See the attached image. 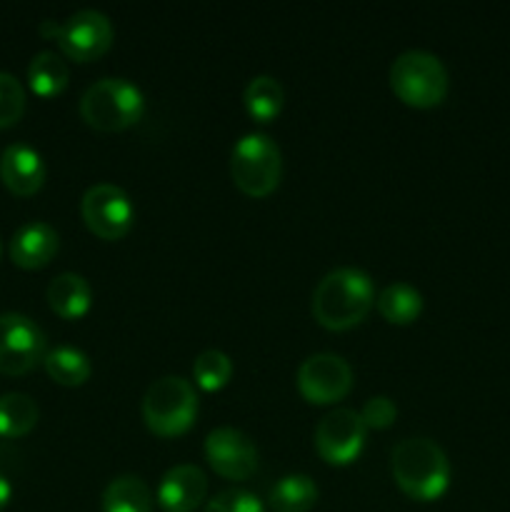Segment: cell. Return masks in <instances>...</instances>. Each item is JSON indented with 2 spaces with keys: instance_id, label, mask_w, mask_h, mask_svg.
<instances>
[{
  "instance_id": "obj_1",
  "label": "cell",
  "mask_w": 510,
  "mask_h": 512,
  "mask_svg": "<svg viewBox=\"0 0 510 512\" xmlns=\"http://www.w3.org/2000/svg\"><path fill=\"white\" fill-rule=\"evenodd\" d=\"M375 305L373 280L360 268H335L313 290V318L328 330L363 323Z\"/></svg>"
},
{
  "instance_id": "obj_2",
  "label": "cell",
  "mask_w": 510,
  "mask_h": 512,
  "mask_svg": "<svg viewBox=\"0 0 510 512\" xmlns=\"http://www.w3.org/2000/svg\"><path fill=\"white\" fill-rule=\"evenodd\" d=\"M390 468L398 488L418 503L443 498L450 485V463L435 440L405 438L390 455Z\"/></svg>"
},
{
  "instance_id": "obj_3",
  "label": "cell",
  "mask_w": 510,
  "mask_h": 512,
  "mask_svg": "<svg viewBox=\"0 0 510 512\" xmlns=\"http://www.w3.org/2000/svg\"><path fill=\"white\" fill-rule=\"evenodd\" d=\"M145 98L138 85L125 78H100L80 98L85 123L103 133H118L143 118Z\"/></svg>"
},
{
  "instance_id": "obj_4",
  "label": "cell",
  "mask_w": 510,
  "mask_h": 512,
  "mask_svg": "<svg viewBox=\"0 0 510 512\" xmlns=\"http://www.w3.org/2000/svg\"><path fill=\"white\" fill-rule=\"evenodd\" d=\"M390 88L410 108H435L448 95V70L428 50H405L390 65Z\"/></svg>"
},
{
  "instance_id": "obj_5",
  "label": "cell",
  "mask_w": 510,
  "mask_h": 512,
  "mask_svg": "<svg viewBox=\"0 0 510 512\" xmlns=\"http://www.w3.org/2000/svg\"><path fill=\"white\" fill-rule=\"evenodd\" d=\"M233 183L250 198H265L273 193L283 175V155L268 133H245L230 153Z\"/></svg>"
},
{
  "instance_id": "obj_6",
  "label": "cell",
  "mask_w": 510,
  "mask_h": 512,
  "mask_svg": "<svg viewBox=\"0 0 510 512\" xmlns=\"http://www.w3.org/2000/svg\"><path fill=\"white\" fill-rule=\"evenodd\" d=\"M198 415L195 388L180 375L155 380L143 395V420L160 438H175L190 430Z\"/></svg>"
},
{
  "instance_id": "obj_7",
  "label": "cell",
  "mask_w": 510,
  "mask_h": 512,
  "mask_svg": "<svg viewBox=\"0 0 510 512\" xmlns=\"http://www.w3.org/2000/svg\"><path fill=\"white\" fill-rule=\"evenodd\" d=\"M45 348L48 338L35 320L20 313H0V373H30L45 360Z\"/></svg>"
},
{
  "instance_id": "obj_8",
  "label": "cell",
  "mask_w": 510,
  "mask_h": 512,
  "mask_svg": "<svg viewBox=\"0 0 510 512\" xmlns=\"http://www.w3.org/2000/svg\"><path fill=\"white\" fill-rule=\"evenodd\" d=\"M80 213L90 233L100 240H120L133 228L135 208L130 195L113 183H98L85 190Z\"/></svg>"
},
{
  "instance_id": "obj_9",
  "label": "cell",
  "mask_w": 510,
  "mask_h": 512,
  "mask_svg": "<svg viewBox=\"0 0 510 512\" xmlns=\"http://www.w3.org/2000/svg\"><path fill=\"white\" fill-rule=\"evenodd\" d=\"M368 425L360 410L335 408L315 425V450L328 465H350L360 455Z\"/></svg>"
},
{
  "instance_id": "obj_10",
  "label": "cell",
  "mask_w": 510,
  "mask_h": 512,
  "mask_svg": "<svg viewBox=\"0 0 510 512\" xmlns=\"http://www.w3.org/2000/svg\"><path fill=\"white\" fill-rule=\"evenodd\" d=\"M300 395L313 405H333L353 388V368L335 353H315L298 368Z\"/></svg>"
},
{
  "instance_id": "obj_11",
  "label": "cell",
  "mask_w": 510,
  "mask_h": 512,
  "mask_svg": "<svg viewBox=\"0 0 510 512\" xmlns=\"http://www.w3.org/2000/svg\"><path fill=\"white\" fill-rule=\"evenodd\" d=\"M58 45L75 63H90L105 55L113 45V23L105 13L93 8L78 10L60 23Z\"/></svg>"
},
{
  "instance_id": "obj_12",
  "label": "cell",
  "mask_w": 510,
  "mask_h": 512,
  "mask_svg": "<svg viewBox=\"0 0 510 512\" xmlns=\"http://www.w3.org/2000/svg\"><path fill=\"white\" fill-rule=\"evenodd\" d=\"M205 458L225 480H248L258 470V448L238 428H215L205 438Z\"/></svg>"
},
{
  "instance_id": "obj_13",
  "label": "cell",
  "mask_w": 510,
  "mask_h": 512,
  "mask_svg": "<svg viewBox=\"0 0 510 512\" xmlns=\"http://www.w3.org/2000/svg\"><path fill=\"white\" fill-rule=\"evenodd\" d=\"M208 495V478L198 465H175L160 478L158 505L165 512H193Z\"/></svg>"
},
{
  "instance_id": "obj_14",
  "label": "cell",
  "mask_w": 510,
  "mask_h": 512,
  "mask_svg": "<svg viewBox=\"0 0 510 512\" xmlns=\"http://www.w3.org/2000/svg\"><path fill=\"white\" fill-rule=\"evenodd\" d=\"M45 173L48 170H45L43 155L30 145H8L0 158V180L10 193L20 198L38 193L45 183Z\"/></svg>"
},
{
  "instance_id": "obj_15",
  "label": "cell",
  "mask_w": 510,
  "mask_h": 512,
  "mask_svg": "<svg viewBox=\"0 0 510 512\" xmlns=\"http://www.w3.org/2000/svg\"><path fill=\"white\" fill-rule=\"evenodd\" d=\"M58 248L60 238L53 225L33 220V223H25L23 228H18V233L10 240V260L18 268L38 270L55 258Z\"/></svg>"
},
{
  "instance_id": "obj_16",
  "label": "cell",
  "mask_w": 510,
  "mask_h": 512,
  "mask_svg": "<svg viewBox=\"0 0 510 512\" xmlns=\"http://www.w3.org/2000/svg\"><path fill=\"white\" fill-rule=\"evenodd\" d=\"M93 303V288L80 273H60L48 285V305L63 320L83 318Z\"/></svg>"
},
{
  "instance_id": "obj_17",
  "label": "cell",
  "mask_w": 510,
  "mask_h": 512,
  "mask_svg": "<svg viewBox=\"0 0 510 512\" xmlns=\"http://www.w3.org/2000/svg\"><path fill=\"white\" fill-rule=\"evenodd\" d=\"M318 485L310 475L293 473L270 488V508L275 512H310L318 503Z\"/></svg>"
},
{
  "instance_id": "obj_18",
  "label": "cell",
  "mask_w": 510,
  "mask_h": 512,
  "mask_svg": "<svg viewBox=\"0 0 510 512\" xmlns=\"http://www.w3.org/2000/svg\"><path fill=\"white\" fill-rule=\"evenodd\" d=\"M378 313L393 325H410L423 313V295L408 283H390L375 298Z\"/></svg>"
},
{
  "instance_id": "obj_19",
  "label": "cell",
  "mask_w": 510,
  "mask_h": 512,
  "mask_svg": "<svg viewBox=\"0 0 510 512\" xmlns=\"http://www.w3.org/2000/svg\"><path fill=\"white\" fill-rule=\"evenodd\" d=\"M103 512H153V493L138 475H120L103 490Z\"/></svg>"
},
{
  "instance_id": "obj_20",
  "label": "cell",
  "mask_w": 510,
  "mask_h": 512,
  "mask_svg": "<svg viewBox=\"0 0 510 512\" xmlns=\"http://www.w3.org/2000/svg\"><path fill=\"white\" fill-rule=\"evenodd\" d=\"M245 110L253 120L258 123H270L280 115L285 103V90L273 75H255L248 85H245L243 93Z\"/></svg>"
},
{
  "instance_id": "obj_21",
  "label": "cell",
  "mask_w": 510,
  "mask_h": 512,
  "mask_svg": "<svg viewBox=\"0 0 510 512\" xmlns=\"http://www.w3.org/2000/svg\"><path fill=\"white\" fill-rule=\"evenodd\" d=\"M45 373L50 375V380H55L58 385L65 388H78L93 373V365L90 358L80 348H70V345H60L45 353Z\"/></svg>"
},
{
  "instance_id": "obj_22",
  "label": "cell",
  "mask_w": 510,
  "mask_h": 512,
  "mask_svg": "<svg viewBox=\"0 0 510 512\" xmlns=\"http://www.w3.org/2000/svg\"><path fill=\"white\" fill-rule=\"evenodd\" d=\"M68 80V63H65L58 53H53V50H43V53H38L30 60L28 85L35 95H40V98H53V95L63 93Z\"/></svg>"
},
{
  "instance_id": "obj_23",
  "label": "cell",
  "mask_w": 510,
  "mask_h": 512,
  "mask_svg": "<svg viewBox=\"0 0 510 512\" xmlns=\"http://www.w3.org/2000/svg\"><path fill=\"white\" fill-rule=\"evenodd\" d=\"M38 403L25 393L0 395V438H23L38 423Z\"/></svg>"
},
{
  "instance_id": "obj_24",
  "label": "cell",
  "mask_w": 510,
  "mask_h": 512,
  "mask_svg": "<svg viewBox=\"0 0 510 512\" xmlns=\"http://www.w3.org/2000/svg\"><path fill=\"white\" fill-rule=\"evenodd\" d=\"M193 375L200 388L208 390V393H215V390L228 385L230 375H233V363H230V358L223 350H203L195 358Z\"/></svg>"
},
{
  "instance_id": "obj_25",
  "label": "cell",
  "mask_w": 510,
  "mask_h": 512,
  "mask_svg": "<svg viewBox=\"0 0 510 512\" xmlns=\"http://www.w3.org/2000/svg\"><path fill=\"white\" fill-rule=\"evenodd\" d=\"M25 113V88L15 75L0 70V128H10Z\"/></svg>"
},
{
  "instance_id": "obj_26",
  "label": "cell",
  "mask_w": 510,
  "mask_h": 512,
  "mask_svg": "<svg viewBox=\"0 0 510 512\" xmlns=\"http://www.w3.org/2000/svg\"><path fill=\"white\" fill-rule=\"evenodd\" d=\"M203 512H265V508L253 493L233 488L215 495V498L205 505Z\"/></svg>"
},
{
  "instance_id": "obj_27",
  "label": "cell",
  "mask_w": 510,
  "mask_h": 512,
  "mask_svg": "<svg viewBox=\"0 0 510 512\" xmlns=\"http://www.w3.org/2000/svg\"><path fill=\"white\" fill-rule=\"evenodd\" d=\"M360 418H363V423L368 425V428L383 430L395 423L398 408H395V403L388 395H373V398L363 405V410H360Z\"/></svg>"
},
{
  "instance_id": "obj_28",
  "label": "cell",
  "mask_w": 510,
  "mask_h": 512,
  "mask_svg": "<svg viewBox=\"0 0 510 512\" xmlns=\"http://www.w3.org/2000/svg\"><path fill=\"white\" fill-rule=\"evenodd\" d=\"M10 498H13V488H10L8 478H5V475L0 473V510L8 508Z\"/></svg>"
},
{
  "instance_id": "obj_29",
  "label": "cell",
  "mask_w": 510,
  "mask_h": 512,
  "mask_svg": "<svg viewBox=\"0 0 510 512\" xmlns=\"http://www.w3.org/2000/svg\"><path fill=\"white\" fill-rule=\"evenodd\" d=\"M40 35H43V38H50V40H55L58 38V30H60V23L58 20H43V23H40Z\"/></svg>"
}]
</instances>
